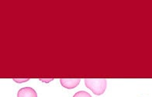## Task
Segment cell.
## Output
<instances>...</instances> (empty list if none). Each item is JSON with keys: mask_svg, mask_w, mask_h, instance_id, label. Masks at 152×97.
I'll return each mask as SVG.
<instances>
[{"mask_svg": "<svg viewBox=\"0 0 152 97\" xmlns=\"http://www.w3.org/2000/svg\"><path fill=\"white\" fill-rule=\"evenodd\" d=\"M85 84L95 95L101 96L106 91L107 80L106 79H86Z\"/></svg>", "mask_w": 152, "mask_h": 97, "instance_id": "6da1fadb", "label": "cell"}, {"mask_svg": "<svg viewBox=\"0 0 152 97\" xmlns=\"http://www.w3.org/2000/svg\"><path fill=\"white\" fill-rule=\"evenodd\" d=\"M61 84L68 89H72L78 86L81 82L80 79H61Z\"/></svg>", "mask_w": 152, "mask_h": 97, "instance_id": "7a4b0ae2", "label": "cell"}, {"mask_svg": "<svg viewBox=\"0 0 152 97\" xmlns=\"http://www.w3.org/2000/svg\"><path fill=\"white\" fill-rule=\"evenodd\" d=\"M17 97H37V93L31 87H24L19 90Z\"/></svg>", "mask_w": 152, "mask_h": 97, "instance_id": "3957f363", "label": "cell"}, {"mask_svg": "<svg viewBox=\"0 0 152 97\" xmlns=\"http://www.w3.org/2000/svg\"><path fill=\"white\" fill-rule=\"evenodd\" d=\"M73 97H92V96L86 91H79L76 93Z\"/></svg>", "mask_w": 152, "mask_h": 97, "instance_id": "277c9868", "label": "cell"}, {"mask_svg": "<svg viewBox=\"0 0 152 97\" xmlns=\"http://www.w3.org/2000/svg\"><path fill=\"white\" fill-rule=\"evenodd\" d=\"M30 80V79H13V81L16 82L18 83H21V82H27Z\"/></svg>", "mask_w": 152, "mask_h": 97, "instance_id": "5b68a950", "label": "cell"}, {"mask_svg": "<svg viewBox=\"0 0 152 97\" xmlns=\"http://www.w3.org/2000/svg\"><path fill=\"white\" fill-rule=\"evenodd\" d=\"M40 80H41V81H43V82H50V81H52L53 79H48V80H44V79H40Z\"/></svg>", "mask_w": 152, "mask_h": 97, "instance_id": "8992f818", "label": "cell"}]
</instances>
